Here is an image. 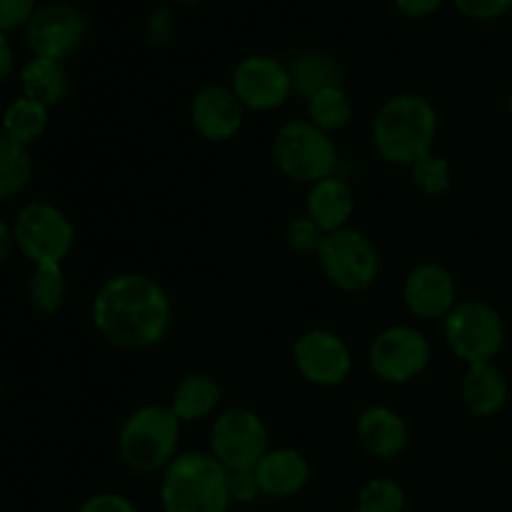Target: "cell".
<instances>
[{
  "label": "cell",
  "mask_w": 512,
  "mask_h": 512,
  "mask_svg": "<svg viewBox=\"0 0 512 512\" xmlns=\"http://www.w3.org/2000/svg\"><path fill=\"white\" fill-rule=\"evenodd\" d=\"M93 328L110 348L143 353L165 340L173 325L168 290L145 273L110 275L90 303Z\"/></svg>",
  "instance_id": "cell-1"
},
{
  "label": "cell",
  "mask_w": 512,
  "mask_h": 512,
  "mask_svg": "<svg viewBox=\"0 0 512 512\" xmlns=\"http://www.w3.org/2000/svg\"><path fill=\"white\" fill-rule=\"evenodd\" d=\"M438 133V108L418 93H400L388 98L370 123V140L380 158L408 170L425 155L435 153Z\"/></svg>",
  "instance_id": "cell-2"
},
{
  "label": "cell",
  "mask_w": 512,
  "mask_h": 512,
  "mask_svg": "<svg viewBox=\"0 0 512 512\" xmlns=\"http://www.w3.org/2000/svg\"><path fill=\"white\" fill-rule=\"evenodd\" d=\"M163 512H228L230 473L210 453H180L160 480Z\"/></svg>",
  "instance_id": "cell-3"
},
{
  "label": "cell",
  "mask_w": 512,
  "mask_h": 512,
  "mask_svg": "<svg viewBox=\"0 0 512 512\" xmlns=\"http://www.w3.org/2000/svg\"><path fill=\"white\" fill-rule=\"evenodd\" d=\"M183 423L170 410V405H140L118 430V453L135 473H158L165 470L180 448Z\"/></svg>",
  "instance_id": "cell-4"
},
{
  "label": "cell",
  "mask_w": 512,
  "mask_h": 512,
  "mask_svg": "<svg viewBox=\"0 0 512 512\" xmlns=\"http://www.w3.org/2000/svg\"><path fill=\"white\" fill-rule=\"evenodd\" d=\"M273 160L293 183L313 185L338 175L340 153L333 135L303 120H288L273 135Z\"/></svg>",
  "instance_id": "cell-5"
},
{
  "label": "cell",
  "mask_w": 512,
  "mask_h": 512,
  "mask_svg": "<svg viewBox=\"0 0 512 512\" xmlns=\"http://www.w3.org/2000/svg\"><path fill=\"white\" fill-rule=\"evenodd\" d=\"M323 275L343 293H365L380 278V250L363 230L343 228L328 233L318 253Z\"/></svg>",
  "instance_id": "cell-6"
},
{
  "label": "cell",
  "mask_w": 512,
  "mask_h": 512,
  "mask_svg": "<svg viewBox=\"0 0 512 512\" xmlns=\"http://www.w3.org/2000/svg\"><path fill=\"white\" fill-rule=\"evenodd\" d=\"M443 338L465 365L490 363L505 343V323L485 300H458L443 320Z\"/></svg>",
  "instance_id": "cell-7"
},
{
  "label": "cell",
  "mask_w": 512,
  "mask_h": 512,
  "mask_svg": "<svg viewBox=\"0 0 512 512\" xmlns=\"http://www.w3.org/2000/svg\"><path fill=\"white\" fill-rule=\"evenodd\" d=\"M433 345L415 325H390L380 330L368 348V368L380 383L408 385L428 370Z\"/></svg>",
  "instance_id": "cell-8"
},
{
  "label": "cell",
  "mask_w": 512,
  "mask_h": 512,
  "mask_svg": "<svg viewBox=\"0 0 512 512\" xmlns=\"http://www.w3.org/2000/svg\"><path fill=\"white\" fill-rule=\"evenodd\" d=\"M15 248L33 265L63 263L75 243V228L68 215L53 203L23 205L13 220Z\"/></svg>",
  "instance_id": "cell-9"
},
{
  "label": "cell",
  "mask_w": 512,
  "mask_h": 512,
  "mask_svg": "<svg viewBox=\"0 0 512 512\" xmlns=\"http://www.w3.org/2000/svg\"><path fill=\"white\" fill-rule=\"evenodd\" d=\"M270 450V430L265 420L250 408H228L213 420L210 455L228 473L255 470Z\"/></svg>",
  "instance_id": "cell-10"
},
{
  "label": "cell",
  "mask_w": 512,
  "mask_h": 512,
  "mask_svg": "<svg viewBox=\"0 0 512 512\" xmlns=\"http://www.w3.org/2000/svg\"><path fill=\"white\" fill-rule=\"evenodd\" d=\"M293 365L305 383L338 388L353 373V350L335 330L313 328L293 343Z\"/></svg>",
  "instance_id": "cell-11"
},
{
  "label": "cell",
  "mask_w": 512,
  "mask_h": 512,
  "mask_svg": "<svg viewBox=\"0 0 512 512\" xmlns=\"http://www.w3.org/2000/svg\"><path fill=\"white\" fill-rule=\"evenodd\" d=\"M230 90L238 95L245 110L270 113L288 103L293 95V80L288 65L273 55H248L233 68Z\"/></svg>",
  "instance_id": "cell-12"
},
{
  "label": "cell",
  "mask_w": 512,
  "mask_h": 512,
  "mask_svg": "<svg viewBox=\"0 0 512 512\" xmlns=\"http://www.w3.org/2000/svg\"><path fill=\"white\" fill-rule=\"evenodd\" d=\"M28 30V45L35 58L65 60L85 43L88 23L78 8L68 3L43 5L33 13Z\"/></svg>",
  "instance_id": "cell-13"
},
{
  "label": "cell",
  "mask_w": 512,
  "mask_h": 512,
  "mask_svg": "<svg viewBox=\"0 0 512 512\" xmlns=\"http://www.w3.org/2000/svg\"><path fill=\"white\" fill-rule=\"evenodd\" d=\"M403 303L420 320H440L458 305L455 275L440 263H420L405 275Z\"/></svg>",
  "instance_id": "cell-14"
},
{
  "label": "cell",
  "mask_w": 512,
  "mask_h": 512,
  "mask_svg": "<svg viewBox=\"0 0 512 512\" xmlns=\"http://www.w3.org/2000/svg\"><path fill=\"white\" fill-rule=\"evenodd\" d=\"M190 125L208 143H228L243 130L245 108L230 85H205L188 108Z\"/></svg>",
  "instance_id": "cell-15"
},
{
  "label": "cell",
  "mask_w": 512,
  "mask_h": 512,
  "mask_svg": "<svg viewBox=\"0 0 512 512\" xmlns=\"http://www.w3.org/2000/svg\"><path fill=\"white\" fill-rule=\"evenodd\" d=\"M355 438L370 458L395 460L408 448L410 428L398 410L388 405H370L358 415Z\"/></svg>",
  "instance_id": "cell-16"
},
{
  "label": "cell",
  "mask_w": 512,
  "mask_h": 512,
  "mask_svg": "<svg viewBox=\"0 0 512 512\" xmlns=\"http://www.w3.org/2000/svg\"><path fill=\"white\" fill-rule=\"evenodd\" d=\"M260 493L275 500H288L303 493L310 483V463L298 448H270L255 465Z\"/></svg>",
  "instance_id": "cell-17"
},
{
  "label": "cell",
  "mask_w": 512,
  "mask_h": 512,
  "mask_svg": "<svg viewBox=\"0 0 512 512\" xmlns=\"http://www.w3.org/2000/svg\"><path fill=\"white\" fill-rule=\"evenodd\" d=\"M355 213V193L343 178L330 175L308 185L305 195V215L323 230L325 235L335 230L348 228L350 218Z\"/></svg>",
  "instance_id": "cell-18"
},
{
  "label": "cell",
  "mask_w": 512,
  "mask_h": 512,
  "mask_svg": "<svg viewBox=\"0 0 512 512\" xmlns=\"http://www.w3.org/2000/svg\"><path fill=\"white\" fill-rule=\"evenodd\" d=\"M460 400L475 418H493L508 400V380L498 365L473 363L465 368L460 380Z\"/></svg>",
  "instance_id": "cell-19"
},
{
  "label": "cell",
  "mask_w": 512,
  "mask_h": 512,
  "mask_svg": "<svg viewBox=\"0 0 512 512\" xmlns=\"http://www.w3.org/2000/svg\"><path fill=\"white\" fill-rule=\"evenodd\" d=\"M290 80H293V93L310 100L320 90L338 88L343 85V65L338 58L320 48H305L293 55L288 65Z\"/></svg>",
  "instance_id": "cell-20"
},
{
  "label": "cell",
  "mask_w": 512,
  "mask_h": 512,
  "mask_svg": "<svg viewBox=\"0 0 512 512\" xmlns=\"http://www.w3.org/2000/svg\"><path fill=\"white\" fill-rule=\"evenodd\" d=\"M223 403V388L208 373H188L173 390L170 410L178 415L180 423H198L213 418Z\"/></svg>",
  "instance_id": "cell-21"
},
{
  "label": "cell",
  "mask_w": 512,
  "mask_h": 512,
  "mask_svg": "<svg viewBox=\"0 0 512 512\" xmlns=\"http://www.w3.org/2000/svg\"><path fill=\"white\" fill-rule=\"evenodd\" d=\"M20 90L23 98L35 100L45 108H55L68 98L70 78L63 60L33 58L20 70Z\"/></svg>",
  "instance_id": "cell-22"
},
{
  "label": "cell",
  "mask_w": 512,
  "mask_h": 512,
  "mask_svg": "<svg viewBox=\"0 0 512 512\" xmlns=\"http://www.w3.org/2000/svg\"><path fill=\"white\" fill-rule=\"evenodd\" d=\"M28 300L38 313L55 315L68 300V280H65L63 263L33 265L28 278Z\"/></svg>",
  "instance_id": "cell-23"
},
{
  "label": "cell",
  "mask_w": 512,
  "mask_h": 512,
  "mask_svg": "<svg viewBox=\"0 0 512 512\" xmlns=\"http://www.w3.org/2000/svg\"><path fill=\"white\" fill-rule=\"evenodd\" d=\"M33 178V155L23 143L0 133V200L23 193Z\"/></svg>",
  "instance_id": "cell-24"
},
{
  "label": "cell",
  "mask_w": 512,
  "mask_h": 512,
  "mask_svg": "<svg viewBox=\"0 0 512 512\" xmlns=\"http://www.w3.org/2000/svg\"><path fill=\"white\" fill-rule=\"evenodd\" d=\"M48 113L50 108L20 95L18 100H13L3 110V123L0 125H3V133L8 138L30 148V143H35L45 133V128H48Z\"/></svg>",
  "instance_id": "cell-25"
},
{
  "label": "cell",
  "mask_w": 512,
  "mask_h": 512,
  "mask_svg": "<svg viewBox=\"0 0 512 512\" xmlns=\"http://www.w3.org/2000/svg\"><path fill=\"white\" fill-rule=\"evenodd\" d=\"M308 108V120L313 125H318L320 130L325 133H338V130L348 128L350 120H353V100H350L348 90L343 85L338 88H328V90H320L318 95H313L310 100H305Z\"/></svg>",
  "instance_id": "cell-26"
},
{
  "label": "cell",
  "mask_w": 512,
  "mask_h": 512,
  "mask_svg": "<svg viewBox=\"0 0 512 512\" xmlns=\"http://www.w3.org/2000/svg\"><path fill=\"white\" fill-rule=\"evenodd\" d=\"M410 183L428 198H443L453 185V168H450L448 158L430 153L410 168Z\"/></svg>",
  "instance_id": "cell-27"
},
{
  "label": "cell",
  "mask_w": 512,
  "mask_h": 512,
  "mask_svg": "<svg viewBox=\"0 0 512 512\" xmlns=\"http://www.w3.org/2000/svg\"><path fill=\"white\" fill-rule=\"evenodd\" d=\"M358 512H403L405 490L393 478H373L360 488Z\"/></svg>",
  "instance_id": "cell-28"
},
{
  "label": "cell",
  "mask_w": 512,
  "mask_h": 512,
  "mask_svg": "<svg viewBox=\"0 0 512 512\" xmlns=\"http://www.w3.org/2000/svg\"><path fill=\"white\" fill-rule=\"evenodd\" d=\"M325 233L308 218V215H295L285 225V243L300 258H318L323 248Z\"/></svg>",
  "instance_id": "cell-29"
},
{
  "label": "cell",
  "mask_w": 512,
  "mask_h": 512,
  "mask_svg": "<svg viewBox=\"0 0 512 512\" xmlns=\"http://www.w3.org/2000/svg\"><path fill=\"white\" fill-rule=\"evenodd\" d=\"M175 35V15L170 8H155L145 18L143 40L150 48H165Z\"/></svg>",
  "instance_id": "cell-30"
},
{
  "label": "cell",
  "mask_w": 512,
  "mask_h": 512,
  "mask_svg": "<svg viewBox=\"0 0 512 512\" xmlns=\"http://www.w3.org/2000/svg\"><path fill=\"white\" fill-rule=\"evenodd\" d=\"M35 10V0H0V33L28 25Z\"/></svg>",
  "instance_id": "cell-31"
},
{
  "label": "cell",
  "mask_w": 512,
  "mask_h": 512,
  "mask_svg": "<svg viewBox=\"0 0 512 512\" xmlns=\"http://www.w3.org/2000/svg\"><path fill=\"white\" fill-rule=\"evenodd\" d=\"M455 8L470 20H495L512 8V0H453Z\"/></svg>",
  "instance_id": "cell-32"
},
{
  "label": "cell",
  "mask_w": 512,
  "mask_h": 512,
  "mask_svg": "<svg viewBox=\"0 0 512 512\" xmlns=\"http://www.w3.org/2000/svg\"><path fill=\"white\" fill-rule=\"evenodd\" d=\"M260 485L255 478V470H238V473H230V498L233 503H253L258 500Z\"/></svg>",
  "instance_id": "cell-33"
},
{
  "label": "cell",
  "mask_w": 512,
  "mask_h": 512,
  "mask_svg": "<svg viewBox=\"0 0 512 512\" xmlns=\"http://www.w3.org/2000/svg\"><path fill=\"white\" fill-rule=\"evenodd\" d=\"M78 512H138V508L120 493H98L85 500Z\"/></svg>",
  "instance_id": "cell-34"
},
{
  "label": "cell",
  "mask_w": 512,
  "mask_h": 512,
  "mask_svg": "<svg viewBox=\"0 0 512 512\" xmlns=\"http://www.w3.org/2000/svg\"><path fill=\"white\" fill-rule=\"evenodd\" d=\"M393 3L395 8L403 15H408V18H428V15H433L445 0H393Z\"/></svg>",
  "instance_id": "cell-35"
},
{
  "label": "cell",
  "mask_w": 512,
  "mask_h": 512,
  "mask_svg": "<svg viewBox=\"0 0 512 512\" xmlns=\"http://www.w3.org/2000/svg\"><path fill=\"white\" fill-rule=\"evenodd\" d=\"M10 70H13V48H10L5 33H0V80L8 78Z\"/></svg>",
  "instance_id": "cell-36"
},
{
  "label": "cell",
  "mask_w": 512,
  "mask_h": 512,
  "mask_svg": "<svg viewBox=\"0 0 512 512\" xmlns=\"http://www.w3.org/2000/svg\"><path fill=\"white\" fill-rule=\"evenodd\" d=\"M15 238H13V225H8L5 220H0V263L10 255L13 250Z\"/></svg>",
  "instance_id": "cell-37"
},
{
  "label": "cell",
  "mask_w": 512,
  "mask_h": 512,
  "mask_svg": "<svg viewBox=\"0 0 512 512\" xmlns=\"http://www.w3.org/2000/svg\"><path fill=\"white\" fill-rule=\"evenodd\" d=\"M173 3H178V5H198V3H203V0H173Z\"/></svg>",
  "instance_id": "cell-38"
},
{
  "label": "cell",
  "mask_w": 512,
  "mask_h": 512,
  "mask_svg": "<svg viewBox=\"0 0 512 512\" xmlns=\"http://www.w3.org/2000/svg\"><path fill=\"white\" fill-rule=\"evenodd\" d=\"M508 108H510V115H512V93H510V100H508Z\"/></svg>",
  "instance_id": "cell-39"
},
{
  "label": "cell",
  "mask_w": 512,
  "mask_h": 512,
  "mask_svg": "<svg viewBox=\"0 0 512 512\" xmlns=\"http://www.w3.org/2000/svg\"><path fill=\"white\" fill-rule=\"evenodd\" d=\"M0 123H3V108H0Z\"/></svg>",
  "instance_id": "cell-40"
},
{
  "label": "cell",
  "mask_w": 512,
  "mask_h": 512,
  "mask_svg": "<svg viewBox=\"0 0 512 512\" xmlns=\"http://www.w3.org/2000/svg\"><path fill=\"white\" fill-rule=\"evenodd\" d=\"M343 512H358V510H343Z\"/></svg>",
  "instance_id": "cell-41"
},
{
  "label": "cell",
  "mask_w": 512,
  "mask_h": 512,
  "mask_svg": "<svg viewBox=\"0 0 512 512\" xmlns=\"http://www.w3.org/2000/svg\"><path fill=\"white\" fill-rule=\"evenodd\" d=\"M0 393H3V385H0Z\"/></svg>",
  "instance_id": "cell-42"
}]
</instances>
